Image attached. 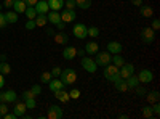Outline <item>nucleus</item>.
<instances>
[{
	"label": "nucleus",
	"instance_id": "1",
	"mask_svg": "<svg viewBox=\"0 0 160 119\" xmlns=\"http://www.w3.org/2000/svg\"><path fill=\"white\" fill-rule=\"evenodd\" d=\"M104 77L111 82H115L117 79H120V71L115 64H106V69H104Z\"/></svg>",
	"mask_w": 160,
	"mask_h": 119
},
{
	"label": "nucleus",
	"instance_id": "2",
	"mask_svg": "<svg viewBox=\"0 0 160 119\" xmlns=\"http://www.w3.org/2000/svg\"><path fill=\"white\" fill-rule=\"evenodd\" d=\"M61 81L64 82V85H72L77 81V73L72 68H68V69L61 71Z\"/></svg>",
	"mask_w": 160,
	"mask_h": 119
},
{
	"label": "nucleus",
	"instance_id": "3",
	"mask_svg": "<svg viewBox=\"0 0 160 119\" xmlns=\"http://www.w3.org/2000/svg\"><path fill=\"white\" fill-rule=\"evenodd\" d=\"M95 63L96 66H106L109 64L111 60H112V55L109 53V51H99V53H95Z\"/></svg>",
	"mask_w": 160,
	"mask_h": 119
},
{
	"label": "nucleus",
	"instance_id": "4",
	"mask_svg": "<svg viewBox=\"0 0 160 119\" xmlns=\"http://www.w3.org/2000/svg\"><path fill=\"white\" fill-rule=\"evenodd\" d=\"M141 41H142L144 44L151 45V44L155 41V31H154L152 28H144V29L141 31Z\"/></svg>",
	"mask_w": 160,
	"mask_h": 119
},
{
	"label": "nucleus",
	"instance_id": "5",
	"mask_svg": "<svg viewBox=\"0 0 160 119\" xmlns=\"http://www.w3.org/2000/svg\"><path fill=\"white\" fill-rule=\"evenodd\" d=\"M118 71H120V77L127 79V77H130L131 74H135V66H133L131 63H123V64L118 68Z\"/></svg>",
	"mask_w": 160,
	"mask_h": 119
},
{
	"label": "nucleus",
	"instance_id": "6",
	"mask_svg": "<svg viewBox=\"0 0 160 119\" xmlns=\"http://www.w3.org/2000/svg\"><path fill=\"white\" fill-rule=\"evenodd\" d=\"M18 95L15 90H8V92H0V103H13L16 101Z\"/></svg>",
	"mask_w": 160,
	"mask_h": 119
},
{
	"label": "nucleus",
	"instance_id": "7",
	"mask_svg": "<svg viewBox=\"0 0 160 119\" xmlns=\"http://www.w3.org/2000/svg\"><path fill=\"white\" fill-rule=\"evenodd\" d=\"M152 79H154V74L151 69H141L138 74V81L141 84H149V82H152Z\"/></svg>",
	"mask_w": 160,
	"mask_h": 119
},
{
	"label": "nucleus",
	"instance_id": "8",
	"mask_svg": "<svg viewBox=\"0 0 160 119\" xmlns=\"http://www.w3.org/2000/svg\"><path fill=\"white\" fill-rule=\"evenodd\" d=\"M80 63H82V68L87 69L88 73H95V71L98 69V66H96L95 60H91V58H88V57H83Z\"/></svg>",
	"mask_w": 160,
	"mask_h": 119
},
{
	"label": "nucleus",
	"instance_id": "9",
	"mask_svg": "<svg viewBox=\"0 0 160 119\" xmlns=\"http://www.w3.org/2000/svg\"><path fill=\"white\" fill-rule=\"evenodd\" d=\"M74 35H75L77 39H85V37L88 35V34H87V26L82 24V23L75 24V26H74Z\"/></svg>",
	"mask_w": 160,
	"mask_h": 119
},
{
	"label": "nucleus",
	"instance_id": "10",
	"mask_svg": "<svg viewBox=\"0 0 160 119\" xmlns=\"http://www.w3.org/2000/svg\"><path fill=\"white\" fill-rule=\"evenodd\" d=\"M47 116H48V119H61L62 117V110L59 106H56V105H51Z\"/></svg>",
	"mask_w": 160,
	"mask_h": 119
},
{
	"label": "nucleus",
	"instance_id": "11",
	"mask_svg": "<svg viewBox=\"0 0 160 119\" xmlns=\"http://www.w3.org/2000/svg\"><path fill=\"white\" fill-rule=\"evenodd\" d=\"M75 18H77L75 16V10H64L61 13V21H64V23H71Z\"/></svg>",
	"mask_w": 160,
	"mask_h": 119
},
{
	"label": "nucleus",
	"instance_id": "12",
	"mask_svg": "<svg viewBox=\"0 0 160 119\" xmlns=\"http://www.w3.org/2000/svg\"><path fill=\"white\" fill-rule=\"evenodd\" d=\"M48 87H50L51 92H56V90L64 89V82L61 81V79H51V81L48 82Z\"/></svg>",
	"mask_w": 160,
	"mask_h": 119
},
{
	"label": "nucleus",
	"instance_id": "13",
	"mask_svg": "<svg viewBox=\"0 0 160 119\" xmlns=\"http://www.w3.org/2000/svg\"><path fill=\"white\" fill-rule=\"evenodd\" d=\"M62 57H64L66 60H74V58L77 57V48H75V47H66V48L62 50Z\"/></svg>",
	"mask_w": 160,
	"mask_h": 119
},
{
	"label": "nucleus",
	"instance_id": "14",
	"mask_svg": "<svg viewBox=\"0 0 160 119\" xmlns=\"http://www.w3.org/2000/svg\"><path fill=\"white\" fill-rule=\"evenodd\" d=\"M108 51L111 55H118L120 51H122V44L118 42H109L108 44Z\"/></svg>",
	"mask_w": 160,
	"mask_h": 119
},
{
	"label": "nucleus",
	"instance_id": "15",
	"mask_svg": "<svg viewBox=\"0 0 160 119\" xmlns=\"http://www.w3.org/2000/svg\"><path fill=\"white\" fill-rule=\"evenodd\" d=\"M34 21H35V26H38V28H43V26L48 23L47 13H37V16L34 18Z\"/></svg>",
	"mask_w": 160,
	"mask_h": 119
},
{
	"label": "nucleus",
	"instance_id": "16",
	"mask_svg": "<svg viewBox=\"0 0 160 119\" xmlns=\"http://www.w3.org/2000/svg\"><path fill=\"white\" fill-rule=\"evenodd\" d=\"M53 94H55V97H56L59 101H62V103H68V101L71 100L69 94H68V92H64V89H61V90H56V92H53Z\"/></svg>",
	"mask_w": 160,
	"mask_h": 119
},
{
	"label": "nucleus",
	"instance_id": "17",
	"mask_svg": "<svg viewBox=\"0 0 160 119\" xmlns=\"http://www.w3.org/2000/svg\"><path fill=\"white\" fill-rule=\"evenodd\" d=\"M34 8H35L37 13H47L50 7H48V2H47V0H40V2H37V3L34 5Z\"/></svg>",
	"mask_w": 160,
	"mask_h": 119
},
{
	"label": "nucleus",
	"instance_id": "18",
	"mask_svg": "<svg viewBox=\"0 0 160 119\" xmlns=\"http://www.w3.org/2000/svg\"><path fill=\"white\" fill-rule=\"evenodd\" d=\"M48 7L53 11H58L64 7V0H48Z\"/></svg>",
	"mask_w": 160,
	"mask_h": 119
},
{
	"label": "nucleus",
	"instance_id": "19",
	"mask_svg": "<svg viewBox=\"0 0 160 119\" xmlns=\"http://www.w3.org/2000/svg\"><path fill=\"white\" fill-rule=\"evenodd\" d=\"M114 85H115V89H117L118 92H127V90H130L128 85H127V81H125V79H122V77L117 79V81L114 82Z\"/></svg>",
	"mask_w": 160,
	"mask_h": 119
},
{
	"label": "nucleus",
	"instance_id": "20",
	"mask_svg": "<svg viewBox=\"0 0 160 119\" xmlns=\"http://www.w3.org/2000/svg\"><path fill=\"white\" fill-rule=\"evenodd\" d=\"M85 53H88V55H95V53H98V44L96 42H88L87 45H85Z\"/></svg>",
	"mask_w": 160,
	"mask_h": 119
},
{
	"label": "nucleus",
	"instance_id": "21",
	"mask_svg": "<svg viewBox=\"0 0 160 119\" xmlns=\"http://www.w3.org/2000/svg\"><path fill=\"white\" fill-rule=\"evenodd\" d=\"M26 8H28V5H26L24 0H15V5H13V10H15L16 13H24Z\"/></svg>",
	"mask_w": 160,
	"mask_h": 119
},
{
	"label": "nucleus",
	"instance_id": "22",
	"mask_svg": "<svg viewBox=\"0 0 160 119\" xmlns=\"http://www.w3.org/2000/svg\"><path fill=\"white\" fill-rule=\"evenodd\" d=\"M53 39H55V42L56 44H61V45H64V44H68V35H66L64 32H55V35H53Z\"/></svg>",
	"mask_w": 160,
	"mask_h": 119
},
{
	"label": "nucleus",
	"instance_id": "23",
	"mask_svg": "<svg viewBox=\"0 0 160 119\" xmlns=\"http://www.w3.org/2000/svg\"><path fill=\"white\" fill-rule=\"evenodd\" d=\"M26 110H28V108H26V103L22 101V103H16L15 105V111H13V113H15L18 117H22L24 113H26Z\"/></svg>",
	"mask_w": 160,
	"mask_h": 119
},
{
	"label": "nucleus",
	"instance_id": "24",
	"mask_svg": "<svg viewBox=\"0 0 160 119\" xmlns=\"http://www.w3.org/2000/svg\"><path fill=\"white\" fill-rule=\"evenodd\" d=\"M47 18H48V21H50L51 24H58V23L61 21V15H59L58 11H53V10L48 13V16H47Z\"/></svg>",
	"mask_w": 160,
	"mask_h": 119
},
{
	"label": "nucleus",
	"instance_id": "25",
	"mask_svg": "<svg viewBox=\"0 0 160 119\" xmlns=\"http://www.w3.org/2000/svg\"><path fill=\"white\" fill-rule=\"evenodd\" d=\"M125 81H127L128 89H135V87H138V84H139V81H138V76H135V74H131L130 77H127Z\"/></svg>",
	"mask_w": 160,
	"mask_h": 119
},
{
	"label": "nucleus",
	"instance_id": "26",
	"mask_svg": "<svg viewBox=\"0 0 160 119\" xmlns=\"http://www.w3.org/2000/svg\"><path fill=\"white\" fill-rule=\"evenodd\" d=\"M141 15H142L144 18H152V15H154L152 7H149V5H141Z\"/></svg>",
	"mask_w": 160,
	"mask_h": 119
},
{
	"label": "nucleus",
	"instance_id": "27",
	"mask_svg": "<svg viewBox=\"0 0 160 119\" xmlns=\"http://www.w3.org/2000/svg\"><path fill=\"white\" fill-rule=\"evenodd\" d=\"M5 19H7V23H11V24H13V23H16V21H18V13L8 10V11L5 13Z\"/></svg>",
	"mask_w": 160,
	"mask_h": 119
},
{
	"label": "nucleus",
	"instance_id": "28",
	"mask_svg": "<svg viewBox=\"0 0 160 119\" xmlns=\"http://www.w3.org/2000/svg\"><path fill=\"white\" fill-rule=\"evenodd\" d=\"M75 5L82 10H88L91 7V0H75Z\"/></svg>",
	"mask_w": 160,
	"mask_h": 119
},
{
	"label": "nucleus",
	"instance_id": "29",
	"mask_svg": "<svg viewBox=\"0 0 160 119\" xmlns=\"http://www.w3.org/2000/svg\"><path fill=\"white\" fill-rule=\"evenodd\" d=\"M11 73V66L7 61H0V74H10Z\"/></svg>",
	"mask_w": 160,
	"mask_h": 119
},
{
	"label": "nucleus",
	"instance_id": "30",
	"mask_svg": "<svg viewBox=\"0 0 160 119\" xmlns=\"http://www.w3.org/2000/svg\"><path fill=\"white\" fill-rule=\"evenodd\" d=\"M158 100H160L158 92H151V94H148V101H149V105H152V103H155V101H158Z\"/></svg>",
	"mask_w": 160,
	"mask_h": 119
},
{
	"label": "nucleus",
	"instance_id": "31",
	"mask_svg": "<svg viewBox=\"0 0 160 119\" xmlns=\"http://www.w3.org/2000/svg\"><path fill=\"white\" fill-rule=\"evenodd\" d=\"M24 15L28 16L29 19H34V18L37 16V11H35L34 7H28V8H26V11H24Z\"/></svg>",
	"mask_w": 160,
	"mask_h": 119
},
{
	"label": "nucleus",
	"instance_id": "32",
	"mask_svg": "<svg viewBox=\"0 0 160 119\" xmlns=\"http://www.w3.org/2000/svg\"><path fill=\"white\" fill-rule=\"evenodd\" d=\"M51 73L50 71H45V73H42V76H40V81H42V82H45V84H48L50 81H51Z\"/></svg>",
	"mask_w": 160,
	"mask_h": 119
},
{
	"label": "nucleus",
	"instance_id": "33",
	"mask_svg": "<svg viewBox=\"0 0 160 119\" xmlns=\"http://www.w3.org/2000/svg\"><path fill=\"white\" fill-rule=\"evenodd\" d=\"M87 34H88L90 37H98V35H99V29L96 28V26H93V28H88V29H87Z\"/></svg>",
	"mask_w": 160,
	"mask_h": 119
},
{
	"label": "nucleus",
	"instance_id": "34",
	"mask_svg": "<svg viewBox=\"0 0 160 119\" xmlns=\"http://www.w3.org/2000/svg\"><path fill=\"white\" fill-rule=\"evenodd\" d=\"M111 61H112V64H115V66H117V68H120V66H122V64L125 63V60H123L122 57H112V60H111Z\"/></svg>",
	"mask_w": 160,
	"mask_h": 119
},
{
	"label": "nucleus",
	"instance_id": "35",
	"mask_svg": "<svg viewBox=\"0 0 160 119\" xmlns=\"http://www.w3.org/2000/svg\"><path fill=\"white\" fill-rule=\"evenodd\" d=\"M142 116H144V117H152V116H154L152 106H146V108H142Z\"/></svg>",
	"mask_w": 160,
	"mask_h": 119
},
{
	"label": "nucleus",
	"instance_id": "36",
	"mask_svg": "<svg viewBox=\"0 0 160 119\" xmlns=\"http://www.w3.org/2000/svg\"><path fill=\"white\" fill-rule=\"evenodd\" d=\"M24 103H26V108H28V110H34L35 108V98L24 100Z\"/></svg>",
	"mask_w": 160,
	"mask_h": 119
},
{
	"label": "nucleus",
	"instance_id": "37",
	"mask_svg": "<svg viewBox=\"0 0 160 119\" xmlns=\"http://www.w3.org/2000/svg\"><path fill=\"white\" fill-rule=\"evenodd\" d=\"M64 5H66V10H75V0H66L64 2Z\"/></svg>",
	"mask_w": 160,
	"mask_h": 119
},
{
	"label": "nucleus",
	"instance_id": "38",
	"mask_svg": "<svg viewBox=\"0 0 160 119\" xmlns=\"http://www.w3.org/2000/svg\"><path fill=\"white\" fill-rule=\"evenodd\" d=\"M37 95L34 94V92L32 90H28V92H24V94H22V100H29V98H35Z\"/></svg>",
	"mask_w": 160,
	"mask_h": 119
},
{
	"label": "nucleus",
	"instance_id": "39",
	"mask_svg": "<svg viewBox=\"0 0 160 119\" xmlns=\"http://www.w3.org/2000/svg\"><path fill=\"white\" fill-rule=\"evenodd\" d=\"M69 97H71V98H74V100L80 98V90H77V89H72V90L69 92Z\"/></svg>",
	"mask_w": 160,
	"mask_h": 119
},
{
	"label": "nucleus",
	"instance_id": "40",
	"mask_svg": "<svg viewBox=\"0 0 160 119\" xmlns=\"http://www.w3.org/2000/svg\"><path fill=\"white\" fill-rule=\"evenodd\" d=\"M152 106V111H154V116H158L160 114V105H158V101H155V103H152L151 105Z\"/></svg>",
	"mask_w": 160,
	"mask_h": 119
},
{
	"label": "nucleus",
	"instance_id": "41",
	"mask_svg": "<svg viewBox=\"0 0 160 119\" xmlns=\"http://www.w3.org/2000/svg\"><path fill=\"white\" fill-rule=\"evenodd\" d=\"M7 19H5V15H3V13H0V29H5L7 28Z\"/></svg>",
	"mask_w": 160,
	"mask_h": 119
},
{
	"label": "nucleus",
	"instance_id": "42",
	"mask_svg": "<svg viewBox=\"0 0 160 119\" xmlns=\"http://www.w3.org/2000/svg\"><path fill=\"white\" fill-rule=\"evenodd\" d=\"M5 113H8V106L5 103H0V117H2Z\"/></svg>",
	"mask_w": 160,
	"mask_h": 119
},
{
	"label": "nucleus",
	"instance_id": "43",
	"mask_svg": "<svg viewBox=\"0 0 160 119\" xmlns=\"http://www.w3.org/2000/svg\"><path fill=\"white\" fill-rule=\"evenodd\" d=\"M2 5H3L5 8H8V10H10V8H13V5H15V0H5V2H3Z\"/></svg>",
	"mask_w": 160,
	"mask_h": 119
},
{
	"label": "nucleus",
	"instance_id": "44",
	"mask_svg": "<svg viewBox=\"0 0 160 119\" xmlns=\"http://www.w3.org/2000/svg\"><path fill=\"white\" fill-rule=\"evenodd\" d=\"M50 73H51V76H55V77H56V76L61 74V68H59V66H55V68H53Z\"/></svg>",
	"mask_w": 160,
	"mask_h": 119
},
{
	"label": "nucleus",
	"instance_id": "45",
	"mask_svg": "<svg viewBox=\"0 0 160 119\" xmlns=\"http://www.w3.org/2000/svg\"><path fill=\"white\" fill-rule=\"evenodd\" d=\"M35 28V21L34 19H29L28 23H26V29H34Z\"/></svg>",
	"mask_w": 160,
	"mask_h": 119
},
{
	"label": "nucleus",
	"instance_id": "46",
	"mask_svg": "<svg viewBox=\"0 0 160 119\" xmlns=\"http://www.w3.org/2000/svg\"><path fill=\"white\" fill-rule=\"evenodd\" d=\"M152 29H154V31H158V29H160V21H158V19H154V21H152Z\"/></svg>",
	"mask_w": 160,
	"mask_h": 119
},
{
	"label": "nucleus",
	"instance_id": "47",
	"mask_svg": "<svg viewBox=\"0 0 160 119\" xmlns=\"http://www.w3.org/2000/svg\"><path fill=\"white\" fill-rule=\"evenodd\" d=\"M32 92H34V94L35 95H38L40 94V92H42V87H40V85H32V89H31Z\"/></svg>",
	"mask_w": 160,
	"mask_h": 119
},
{
	"label": "nucleus",
	"instance_id": "48",
	"mask_svg": "<svg viewBox=\"0 0 160 119\" xmlns=\"http://www.w3.org/2000/svg\"><path fill=\"white\" fill-rule=\"evenodd\" d=\"M2 117H5V119H16L18 116H16L15 113H11V114H10V113H5V114H3Z\"/></svg>",
	"mask_w": 160,
	"mask_h": 119
},
{
	"label": "nucleus",
	"instance_id": "49",
	"mask_svg": "<svg viewBox=\"0 0 160 119\" xmlns=\"http://www.w3.org/2000/svg\"><path fill=\"white\" fill-rule=\"evenodd\" d=\"M56 28H58V31H64V28H66V23H64V21H59V23L56 24Z\"/></svg>",
	"mask_w": 160,
	"mask_h": 119
},
{
	"label": "nucleus",
	"instance_id": "50",
	"mask_svg": "<svg viewBox=\"0 0 160 119\" xmlns=\"http://www.w3.org/2000/svg\"><path fill=\"white\" fill-rule=\"evenodd\" d=\"M136 89V92H138V95L139 97H144V94H146V90L142 89V87H135Z\"/></svg>",
	"mask_w": 160,
	"mask_h": 119
},
{
	"label": "nucleus",
	"instance_id": "51",
	"mask_svg": "<svg viewBox=\"0 0 160 119\" xmlns=\"http://www.w3.org/2000/svg\"><path fill=\"white\" fill-rule=\"evenodd\" d=\"M24 2H26V5H28V7H34L38 0H24Z\"/></svg>",
	"mask_w": 160,
	"mask_h": 119
},
{
	"label": "nucleus",
	"instance_id": "52",
	"mask_svg": "<svg viewBox=\"0 0 160 119\" xmlns=\"http://www.w3.org/2000/svg\"><path fill=\"white\" fill-rule=\"evenodd\" d=\"M142 0H131V5H136V7H141Z\"/></svg>",
	"mask_w": 160,
	"mask_h": 119
},
{
	"label": "nucleus",
	"instance_id": "53",
	"mask_svg": "<svg viewBox=\"0 0 160 119\" xmlns=\"http://www.w3.org/2000/svg\"><path fill=\"white\" fill-rule=\"evenodd\" d=\"M3 84H5V79H3V74H0V89L3 87Z\"/></svg>",
	"mask_w": 160,
	"mask_h": 119
},
{
	"label": "nucleus",
	"instance_id": "54",
	"mask_svg": "<svg viewBox=\"0 0 160 119\" xmlns=\"http://www.w3.org/2000/svg\"><path fill=\"white\" fill-rule=\"evenodd\" d=\"M47 34H48L50 37H53V35H55V31H53V29H48V31H47Z\"/></svg>",
	"mask_w": 160,
	"mask_h": 119
},
{
	"label": "nucleus",
	"instance_id": "55",
	"mask_svg": "<svg viewBox=\"0 0 160 119\" xmlns=\"http://www.w3.org/2000/svg\"><path fill=\"white\" fill-rule=\"evenodd\" d=\"M77 55H82L83 57L85 55V50H77Z\"/></svg>",
	"mask_w": 160,
	"mask_h": 119
},
{
	"label": "nucleus",
	"instance_id": "56",
	"mask_svg": "<svg viewBox=\"0 0 160 119\" xmlns=\"http://www.w3.org/2000/svg\"><path fill=\"white\" fill-rule=\"evenodd\" d=\"M0 61H7V55H0Z\"/></svg>",
	"mask_w": 160,
	"mask_h": 119
},
{
	"label": "nucleus",
	"instance_id": "57",
	"mask_svg": "<svg viewBox=\"0 0 160 119\" xmlns=\"http://www.w3.org/2000/svg\"><path fill=\"white\" fill-rule=\"evenodd\" d=\"M2 7H3V5H2V3H0V10H2Z\"/></svg>",
	"mask_w": 160,
	"mask_h": 119
}]
</instances>
